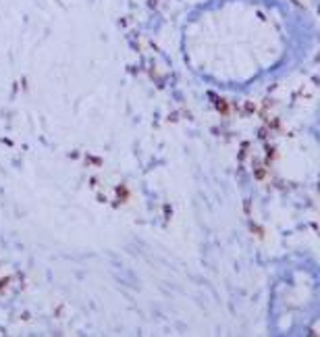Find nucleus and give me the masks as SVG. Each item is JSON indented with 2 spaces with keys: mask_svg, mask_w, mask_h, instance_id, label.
Instances as JSON below:
<instances>
[{
  "mask_svg": "<svg viewBox=\"0 0 320 337\" xmlns=\"http://www.w3.org/2000/svg\"><path fill=\"white\" fill-rule=\"evenodd\" d=\"M295 31L289 15L266 0H235L218 15L210 56L202 65L214 85L229 92H249L295 60Z\"/></svg>",
  "mask_w": 320,
  "mask_h": 337,
  "instance_id": "f257e3e1",
  "label": "nucleus"
},
{
  "mask_svg": "<svg viewBox=\"0 0 320 337\" xmlns=\"http://www.w3.org/2000/svg\"><path fill=\"white\" fill-rule=\"evenodd\" d=\"M320 321V264L308 252L279 260L270 281L266 327L270 335H310Z\"/></svg>",
  "mask_w": 320,
  "mask_h": 337,
  "instance_id": "f03ea898",
  "label": "nucleus"
},
{
  "mask_svg": "<svg viewBox=\"0 0 320 337\" xmlns=\"http://www.w3.org/2000/svg\"><path fill=\"white\" fill-rule=\"evenodd\" d=\"M312 131H314V136L320 140V106H318V110H316V121H314V127H312Z\"/></svg>",
  "mask_w": 320,
  "mask_h": 337,
  "instance_id": "7ed1b4c3",
  "label": "nucleus"
}]
</instances>
